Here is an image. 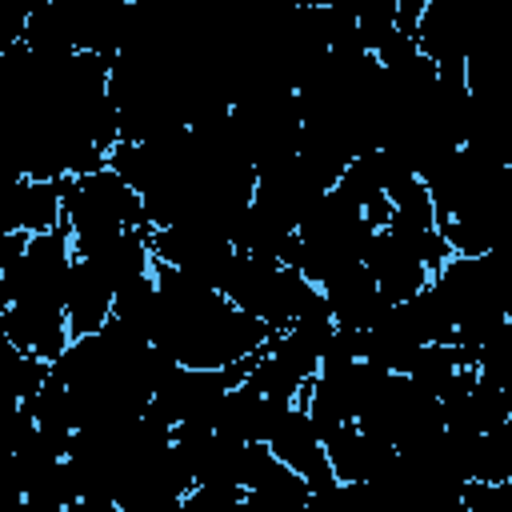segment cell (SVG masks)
Listing matches in <instances>:
<instances>
[{"label": "cell", "mask_w": 512, "mask_h": 512, "mask_svg": "<svg viewBox=\"0 0 512 512\" xmlns=\"http://www.w3.org/2000/svg\"><path fill=\"white\" fill-rule=\"evenodd\" d=\"M60 188V224L68 236H108L120 228H140L148 236V216L140 196L104 164L84 176H56Z\"/></svg>", "instance_id": "cell-1"}, {"label": "cell", "mask_w": 512, "mask_h": 512, "mask_svg": "<svg viewBox=\"0 0 512 512\" xmlns=\"http://www.w3.org/2000/svg\"><path fill=\"white\" fill-rule=\"evenodd\" d=\"M264 444H268V452L276 460H284L292 472L304 476V484L312 488V504L340 488L336 476H332L324 440L312 428V420H308L300 400H276L272 404V416H268V428H264Z\"/></svg>", "instance_id": "cell-2"}, {"label": "cell", "mask_w": 512, "mask_h": 512, "mask_svg": "<svg viewBox=\"0 0 512 512\" xmlns=\"http://www.w3.org/2000/svg\"><path fill=\"white\" fill-rule=\"evenodd\" d=\"M360 260L372 272V280H376V288L384 292L388 304H400V300L416 296L432 280V268L420 260V252L412 248V240H404L392 228H376Z\"/></svg>", "instance_id": "cell-3"}, {"label": "cell", "mask_w": 512, "mask_h": 512, "mask_svg": "<svg viewBox=\"0 0 512 512\" xmlns=\"http://www.w3.org/2000/svg\"><path fill=\"white\" fill-rule=\"evenodd\" d=\"M324 452H328L336 484H348V488H368L396 460V448L388 440L368 436L364 428H356V420H348L332 436H324Z\"/></svg>", "instance_id": "cell-4"}, {"label": "cell", "mask_w": 512, "mask_h": 512, "mask_svg": "<svg viewBox=\"0 0 512 512\" xmlns=\"http://www.w3.org/2000/svg\"><path fill=\"white\" fill-rule=\"evenodd\" d=\"M320 296H324V304H328V316H332V324H340V328H368V324H376L380 320V312L388 308V300H384V292L376 288V280H372V272L364 268V260H352V264H344L340 272H332L324 284H320Z\"/></svg>", "instance_id": "cell-5"}, {"label": "cell", "mask_w": 512, "mask_h": 512, "mask_svg": "<svg viewBox=\"0 0 512 512\" xmlns=\"http://www.w3.org/2000/svg\"><path fill=\"white\" fill-rule=\"evenodd\" d=\"M0 328L8 332V340L20 352L44 356L48 364L64 352V344L72 340L68 332V316L64 308H36V304H8V312L0 316Z\"/></svg>", "instance_id": "cell-6"}, {"label": "cell", "mask_w": 512, "mask_h": 512, "mask_svg": "<svg viewBox=\"0 0 512 512\" xmlns=\"http://www.w3.org/2000/svg\"><path fill=\"white\" fill-rule=\"evenodd\" d=\"M112 296L116 288L92 268L84 264L80 256H72V268H68V292H64V316H68V332L72 336H88L96 332L108 312H112Z\"/></svg>", "instance_id": "cell-7"}, {"label": "cell", "mask_w": 512, "mask_h": 512, "mask_svg": "<svg viewBox=\"0 0 512 512\" xmlns=\"http://www.w3.org/2000/svg\"><path fill=\"white\" fill-rule=\"evenodd\" d=\"M24 244H28V232H0V272L24 252Z\"/></svg>", "instance_id": "cell-8"}, {"label": "cell", "mask_w": 512, "mask_h": 512, "mask_svg": "<svg viewBox=\"0 0 512 512\" xmlns=\"http://www.w3.org/2000/svg\"><path fill=\"white\" fill-rule=\"evenodd\" d=\"M20 176H24V172H20V168H16V164H12V160L0 152V192H4V188H12Z\"/></svg>", "instance_id": "cell-9"}]
</instances>
